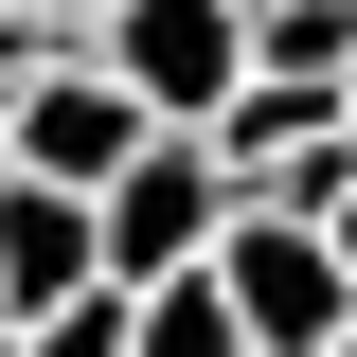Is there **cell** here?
<instances>
[{
  "label": "cell",
  "mask_w": 357,
  "mask_h": 357,
  "mask_svg": "<svg viewBox=\"0 0 357 357\" xmlns=\"http://www.w3.org/2000/svg\"><path fill=\"white\" fill-rule=\"evenodd\" d=\"M0 178H18V143H0Z\"/></svg>",
  "instance_id": "cell-11"
},
{
  "label": "cell",
  "mask_w": 357,
  "mask_h": 357,
  "mask_svg": "<svg viewBox=\"0 0 357 357\" xmlns=\"http://www.w3.org/2000/svg\"><path fill=\"white\" fill-rule=\"evenodd\" d=\"M126 357H250V340H232L215 250H197V268H161V286H126Z\"/></svg>",
  "instance_id": "cell-5"
},
{
  "label": "cell",
  "mask_w": 357,
  "mask_h": 357,
  "mask_svg": "<svg viewBox=\"0 0 357 357\" xmlns=\"http://www.w3.org/2000/svg\"><path fill=\"white\" fill-rule=\"evenodd\" d=\"M250 72L340 89V72H357V0H250Z\"/></svg>",
  "instance_id": "cell-6"
},
{
  "label": "cell",
  "mask_w": 357,
  "mask_h": 357,
  "mask_svg": "<svg viewBox=\"0 0 357 357\" xmlns=\"http://www.w3.org/2000/svg\"><path fill=\"white\" fill-rule=\"evenodd\" d=\"M215 286H232V340H250V357H321V340L357 321V286H340V250H321V215H268V197H232Z\"/></svg>",
  "instance_id": "cell-3"
},
{
  "label": "cell",
  "mask_w": 357,
  "mask_h": 357,
  "mask_svg": "<svg viewBox=\"0 0 357 357\" xmlns=\"http://www.w3.org/2000/svg\"><path fill=\"white\" fill-rule=\"evenodd\" d=\"M321 357H357V321H340V340H321Z\"/></svg>",
  "instance_id": "cell-9"
},
{
  "label": "cell",
  "mask_w": 357,
  "mask_h": 357,
  "mask_svg": "<svg viewBox=\"0 0 357 357\" xmlns=\"http://www.w3.org/2000/svg\"><path fill=\"white\" fill-rule=\"evenodd\" d=\"M321 250H340V286H357V178H340V197H321Z\"/></svg>",
  "instance_id": "cell-8"
},
{
  "label": "cell",
  "mask_w": 357,
  "mask_h": 357,
  "mask_svg": "<svg viewBox=\"0 0 357 357\" xmlns=\"http://www.w3.org/2000/svg\"><path fill=\"white\" fill-rule=\"evenodd\" d=\"M232 232V161L197 126H143L126 143V178H107V197H89V250H107V286H161V268H197Z\"/></svg>",
  "instance_id": "cell-1"
},
{
  "label": "cell",
  "mask_w": 357,
  "mask_h": 357,
  "mask_svg": "<svg viewBox=\"0 0 357 357\" xmlns=\"http://www.w3.org/2000/svg\"><path fill=\"white\" fill-rule=\"evenodd\" d=\"M0 18H36V0H0Z\"/></svg>",
  "instance_id": "cell-10"
},
{
  "label": "cell",
  "mask_w": 357,
  "mask_h": 357,
  "mask_svg": "<svg viewBox=\"0 0 357 357\" xmlns=\"http://www.w3.org/2000/svg\"><path fill=\"white\" fill-rule=\"evenodd\" d=\"M89 54L143 89V126H215L232 89H250V0H107Z\"/></svg>",
  "instance_id": "cell-4"
},
{
  "label": "cell",
  "mask_w": 357,
  "mask_h": 357,
  "mask_svg": "<svg viewBox=\"0 0 357 357\" xmlns=\"http://www.w3.org/2000/svg\"><path fill=\"white\" fill-rule=\"evenodd\" d=\"M0 143H18V178H72V197H107L143 143V89L107 72L89 36H36V72L0 89Z\"/></svg>",
  "instance_id": "cell-2"
},
{
  "label": "cell",
  "mask_w": 357,
  "mask_h": 357,
  "mask_svg": "<svg viewBox=\"0 0 357 357\" xmlns=\"http://www.w3.org/2000/svg\"><path fill=\"white\" fill-rule=\"evenodd\" d=\"M0 357H126V286L89 268L72 304H36V321H18V340H0Z\"/></svg>",
  "instance_id": "cell-7"
}]
</instances>
